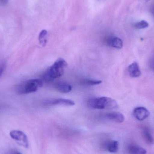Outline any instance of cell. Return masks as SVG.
I'll return each instance as SVG.
<instances>
[{
	"label": "cell",
	"instance_id": "6da1fadb",
	"mask_svg": "<svg viewBox=\"0 0 154 154\" xmlns=\"http://www.w3.org/2000/svg\"><path fill=\"white\" fill-rule=\"evenodd\" d=\"M67 66V63L66 61L64 59L59 58L52 66L48 69L43 74L42 79L44 82H48L54 80L63 75Z\"/></svg>",
	"mask_w": 154,
	"mask_h": 154
},
{
	"label": "cell",
	"instance_id": "7a4b0ae2",
	"mask_svg": "<svg viewBox=\"0 0 154 154\" xmlns=\"http://www.w3.org/2000/svg\"><path fill=\"white\" fill-rule=\"evenodd\" d=\"M88 106L98 109H114L118 108L117 102L108 97H97L89 99L87 101Z\"/></svg>",
	"mask_w": 154,
	"mask_h": 154
},
{
	"label": "cell",
	"instance_id": "3957f363",
	"mask_svg": "<svg viewBox=\"0 0 154 154\" xmlns=\"http://www.w3.org/2000/svg\"><path fill=\"white\" fill-rule=\"evenodd\" d=\"M44 81L42 79H31L22 82L17 85L16 91L20 94H27L37 91L43 86Z\"/></svg>",
	"mask_w": 154,
	"mask_h": 154
},
{
	"label": "cell",
	"instance_id": "277c9868",
	"mask_svg": "<svg viewBox=\"0 0 154 154\" xmlns=\"http://www.w3.org/2000/svg\"><path fill=\"white\" fill-rule=\"evenodd\" d=\"M11 137L20 146L25 148L29 147V142L26 135L20 130H12L10 133Z\"/></svg>",
	"mask_w": 154,
	"mask_h": 154
},
{
	"label": "cell",
	"instance_id": "5b68a950",
	"mask_svg": "<svg viewBox=\"0 0 154 154\" xmlns=\"http://www.w3.org/2000/svg\"><path fill=\"white\" fill-rule=\"evenodd\" d=\"M105 44L111 48L116 49L122 48L123 47V42L122 40L118 37L113 35H107L104 39Z\"/></svg>",
	"mask_w": 154,
	"mask_h": 154
},
{
	"label": "cell",
	"instance_id": "8992f818",
	"mask_svg": "<svg viewBox=\"0 0 154 154\" xmlns=\"http://www.w3.org/2000/svg\"><path fill=\"white\" fill-rule=\"evenodd\" d=\"M47 106H55L57 105L65 106H73L75 105V101L71 100L58 98L48 100L44 102Z\"/></svg>",
	"mask_w": 154,
	"mask_h": 154
},
{
	"label": "cell",
	"instance_id": "52a82bcc",
	"mask_svg": "<svg viewBox=\"0 0 154 154\" xmlns=\"http://www.w3.org/2000/svg\"><path fill=\"white\" fill-rule=\"evenodd\" d=\"M105 119L110 120L115 123H123L125 120V116L120 112H111L106 113L102 115Z\"/></svg>",
	"mask_w": 154,
	"mask_h": 154
},
{
	"label": "cell",
	"instance_id": "ba28073f",
	"mask_svg": "<svg viewBox=\"0 0 154 154\" xmlns=\"http://www.w3.org/2000/svg\"><path fill=\"white\" fill-rule=\"evenodd\" d=\"M134 116L139 121H143L146 119L150 116L149 110L143 107L136 108L133 111Z\"/></svg>",
	"mask_w": 154,
	"mask_h": 154
},
{
	"label": "cell",
	"instance_id": "9c48e42d",
	"mask_svg": "<svg viewBox=\"0 0 154 154\" xmlns=\"http://www.w3.org/2000/svg\"><path fill=\"white\" fill-rule=\"evenodd\" d=\"M129 75L133 78H137L141 75V71L139 65L137 62H134L131 64L128 68Z\"/></svg>",
	"mask_w": 154,
	"mask_h": 154
},
{
	"label": "cell",
	"instance_id": "30bf717a",
	"mask_svg": "<svg viewBox=\"0 0 154 154\" xmlns=\"http://www.w3.org/2000/svg\"><path fill=\"white\" fill-rule=\"evenodd\" d=\"M55 88L60 92L64 93H68L72 89L71 84L63 82H57L55 85Z\"/></svg>",
	"mask_w": 154,
	"mask_h": 154
},
{
	"label": "cell",
	"instance_id": "8fae6325",
	"mask_svg": "<svg viewBox=\"0 0 154 154\" xmlns=\"http://www.w3.org/2000/svg\"><path fill=\"white\" fill-rule=\"evenodd\" d=\"M129 154H146V150L143 147L135 145H130L128 148Z\"/></svg>",
	"mask_w": 154,
	"mask_h": 154
},
{
	"label": "cell",
	"instance_id": "7c38bea8",
	"mask_svg": "<svg viewBox=\"0 0 154 154\" xmlns=\"http://www.w3.org/2000/svg\"><path fill=\"white\" fill-rule=\"evenodd\" d=\"M143 136L145 141L148 144L153 145L154 144V138L150 132V130L147 128H145L143 130Z\"/></svg>",
	"mask_w": 154,
	"mask_h": 154
},
{
	"label": "cell",
	"instance_id": "4fadbf2b",
	"mask_svg": "<svg viewBox=\"0 0 154 154\" xmlns=\"http://www.w3.org/2000/svg\"><path fill=\"white\" fill-rule=\"evenodd\" d=\"M106 149L110 153H116L119 150V143L117 141L109 142L106 145Z\"/></svg>",
	"mask_w": 154,
	"mask_h": 154
},
{
	"label": "cell",
	"instance_id": "5bb4252c",
	"mask_svg": "<svg viewBox=\"0 0 154 154\" xmlns=\"http://www.w3.org/2000/svg\"><path fill=\"white\" fill-rule=\"evenodd\" d=\"M48 31L46 30H42L40 32L38 37V40L41 45L43 47L46 46L47 42V36Z\"/></svg>",
	"mask_w": 154,
	"mask_h": 154
},
{
	"label": "cell",
	"instance_id": "9a60e30c",
	"mask_svg": "<svg viewBox=\"0 0 154 154\" xmlns=\"http://www.w3.org/2000/svg\"><path fill=\"white\" fill-rule=\"evenodd\" d=\"M102 83L101 80H99L91 79H87L82 81L81 83L82 85L86 86H94V85H98Z\"/></svg>",
	"mask_w": 154,
	"mask_h": 154
},
{
	"label": "cell",
	"instance_id": "2e32d148",
	"mask_svg": "<svg viewBox=\"0 0 154 154\" xmlns=\"http://www.w3.org/2000/svg\"><path fill=\"white\" fill-rule=\"evenodd\" d=\"M149 26V23L145 20H142L134 24V27L138 29H146Z\"/></svg>",
	"mask_w": 154,
	"mask_h": 154
},
{
	"label": "cell",
	"instance_id": "e0dca14e",
	"mask_svg": "<svg viewBox=\"0 0 154 154\" xmlns=\"http://www.w3.org/2000/svg\"><path fill=\"white\" fill-rule=\"evenodd\" d=\"M4 71V66L2 64H0V77L2 75Z\"/></svg>",
	"mask_w": 154,
	"mask_h": 154
},
{
	"label": "cell",
	"instance_id": "ac0fdd59",
	"mask_svg": "<svg viewBox=\"0 0 154 154\" xmlns=\"http://www.w3.org/2000/svg\"><path fill=\"white\" fill-rule=\"evenodd\" d=\"M152 12L153 15L154 16V6L152 7Z\"/></svg>",
	"mask_w": 154,
	"mask_h": 154
},
{
	"label": "cell",
	"instance_id": "d6986e66",
	"mask_svg": "<svg viewBox=\"0 0 154 154\" xmlns=\"http://www.w3.org/2000/svg\"><path fill=\"white\" fill-rule=\"evenodd\" d=\"M12 154H22L21 153H20L19 152H14Z\"/></svg>",
	"mask_w": 154,
	"mask_h": 154
},
{
	"label": "cell",
	"instance_id": "ffe728a7",
	"mask_svg": "<svg viewBox=\"0 0 154 154\" xmlns=\"http://www.w3.org/2000/svg\"><path fill=\"white\" fill-rule=\"evenodd\" d=\"M146 2H148V1H150V0H144Z\"/></svg>",
	"mask_w": 154,
	"mask_h": 154
}]
</instances>
